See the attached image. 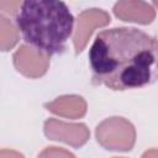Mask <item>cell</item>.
I'll use <instances>...</instances> for the list:
<instances>
[{"label": "cell", "instance_id": "cell-5", "mask_svg": "<svg viewBox=\"0 0 158 158\" xmlns=\"http://www.w3.org/2000/svg\"><path fill=\"white\" fill-rule=\"evenodd\" d=\"M110 15L101 9H86L78 15L75 30L73 35V44L75 53L79 54L86 47L93 32L98 27H105L110 23Z\"/></svg>", "mask_w": 158, "mask_h": 158}, {"label": "cell", "instance_id": "cell-9", "mask_svg": "<svg viewBox=\"0 0 158 158\" xmlns=\"http://www.w3.org/2000/svg\"><path fill=\"white\" fill-rule=\"evenodd\" d=\"M19 42V30L10 19L0 14V51L7 52Z\"/></svg>", "mask_w": 158, "mask_h": 158}, {"label": "cell", "instance_id": "cell-13", "mask_svg": "<svg viewBox=\"0 0 158 158\" xmlns=\"http://www.w3.org/2000/svg\"><path fill=\"white\" fill-rule=\"evenodd\" d=\"M141 158H158V152L156 148H151L148 151H146Z\"/></svg>", "mask_w": 158, "mask_h": 158}, {"label": "cell", "instance_id": "cell-4", "mask_svg": "<svg viewBox=\"0 0 158 158\" xmlns=\"http://www.w3.org/2000/svg\"><path fill=\"white\" fill-rule=\"evenodd\" d=\"M43 132L48 139L63 142L74 148L83 147L90 137V131L84 123L64 122L57 118L46 120Z\"/></svg>", "mask_w": 158, "mask_h": 158}, {"label": "cell", "instance_id": "cell-11", "mask_svg": "<svg viewBox=\"0 0 158 158\" xmlns=\"http://www.w3.org/2000/svg\"><path fill=\"white\" fill-rule=\"evenodd\" d=\"M21 4L22 2L19 0H0V11L9 15L17 14Z\"/></svg>", "mask_w": 158, "mask_h": 158}, {"label": "cell", "instance_id": "cell-14", "mask_svg": "<svg viewBox=\"0 0 158 158\" xmlns=\"http://www.w3.org/2000/svg\"><path fill=\"white\" fill-rule=\"evenodd\" d=\"M115 158H120V157H115Z\"/></svg>", "mask_w": 158, "mask_h": 158}, {"label": "cell", "instance_id": "cell-10", "mask_svg": "<svg viewBox=\"0 0 158 158\" xmlns=\"http://www.w3.org/2000/svg\"><path fill=\"white\" fill-rule=\"evenodd\" d=\"M37 158H75V156L64 148L51 146L44 148Z\"/></svg>", "mask_w": 158, "mask_h": 158}, {"label": "cell", "instance_id": "cell-6", "mask_svg": "<svg viewBox=\"0 0 158 158\" xmlns=\"http://www.w3.org/2000/svg\"><path fill=\"white\" fill-rule=\"evenodd\" d=\"M12 62L14 67L19 73L27 78L37 79L47 73L49 68L51 57L36 51L35 48L27 44H22L14 53Z\"/></svg>", "mask_w": 158, "mask_h": 158}, {"label": "cell", "instance_id": "cell-1", "mask_svg": "<svg viewBox=\"0 0 158 158\" xmlns=\"http://www.w3.org/2000/svg\"><path fill=\"white\" fill-rule=\"evenodd\" d=\"M157 41L135 27L99 32L89 51L93 83L112 90L144 86L154 78Z\"/></svg>", "mask_w": 158, "mask_h": 158}, {"label": "cell", "instance_id": "cell-12", "mask_svg": "<svg viewBox=\"0 0 158 158\" xmlns=\"http://www.w3.org/2000/svg\"><path fill=\"white\" fill-rule=\"evenodd\" d=\"M0 158H25L22 153L15 149H0Z\"/></svg>", "mask_w": 158, "mask_h": 158}, {"label": "cell", "instance_id": "cell-7", "mask_svg": "<svg viewBox=\"0 0 158 158\" xmlns=\"http://www.w3.org/2000/svg\"><path fill=\"white\" fill-rule=\"evenodd\" d=\"M116 17L126 22L148 25L156 19V9L152 4L137 0L117 1L112 9Z\"/></svg>", "mask_w": 158, "mask_h": 158}, {"label": "cell", "instance_id": "cell-2", "mask_svg": "<svg viewBox=\"0 0 158 158\" xmlns=\"http://www.w3.org/2000/svg\"><path fill=\"white\" fill-rule=\"evenodd\" d=\"M15 21L27 46L49 57L64 51L74 30L69 7L58 0H26Z\"/></svg>", "mask_w": 158, "mask_h": 158}, {"label": "cell", "instance_id": "cell-8", "mask_svg": "<svg viewBox=\"0 0 158 158\" xmlns=\"http://www.w3.org/2000/svg\"><path fill=\"white\" fill-rule=\"evenodd\" d=\"M44 107L60 117L65 118H80L86 114V101L79 95H62L56 100L44 104Z\"/></svg>", "mask_w": 158, "mask_h": 158}, {"label": "cell", "instance_id": "cell-3", "mask_svg": "<svg viewBox=\"0 0 158 158\" xmlns=\"http://www.w3.org/2000/svg\"><path fill=\"white\" fill-rule=\"evenodd\" d=\"M98 143L109 151L128 152L136 142L135 126L126 118L114 116L101 121L95 128Z\"/></svg>", "mask_w": 158, "mask_h": 158}]
</instances>
